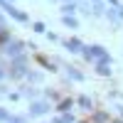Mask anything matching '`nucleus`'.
I'll return each mask as SVG.
<instances>
[{"instance_id": "12", "label": "nucleus", "mask_w": 123, "mask_h": 123, "mask_svg": "<svg viewBox=\"0 0 123 123\" xmlns=\"http://www.w3.org/2000/svg\"><path fill=\"white\" fill-rule=\"evenodd\" d=\"M79 106H84V108H91V98H86V96H79Z\"/></svg>"}, {"instance_id": "13", "label": "nucleus", "mask_w": 123, "mask_h": 123, "mask_svg": "<svg viewBox=\"0 0 123 123\" xmlns=\"http://www.w3.org/2000/svg\"><path fill=\"white\" fill-rule=\"evenodd\" d=\"M0 121H5V123H10V121H12V116H10L7 111H3V108H0Z\"/></svg>"}, {"instance_id": "3", "label": "nucleus", "mask_w": 123, "mask_h": 123, "mask_svg": "<svg viewBox=\"0 0 123 123\" xmlns=\"http://www.w3.org/2000/svg\"><path fill=\"white\" fill-rule=\"evenodd\" d=\"M22 47H25L22 42H10L7 44V54L15 57V59H20V57H22Z\"/></svg>"}, {"instance_id": "2", "label": "nucleus", "mask_w": 123, "mask_h": 123, "mask_svg": "<svg viewBox=\"0 0 123 123\" xmlns=\"http://www.w3.org/2000/svg\"><path fill=\"white\" fill-rule=\"evenodd\" d=\"M89 49V52H86V59H101V62H108V64H111V54L106 52V49L104 47H98V44H94V47H86Z\"/></svg>"}, {"instance_id": "4", "label": "nucleus", "mask_w": 123, "mask_h": 123, "mask_svg": "<svg viewBox=\"0 0 123 123\" xmlns=\"http://www.w3.org/2000/svg\"><path fill=\"white\" fill-rule=\"evenodd\" d=\"M47 111H49V106L39 101V104H32V106H30V116H42V113H47Z\"/></svg>"}, {"instance_id": "11", "label": "nucleus", "mask_w": 123, "mask_h": 123, "mask_svg": "<svg viewBox=\"0 0 123 123\" xmlns=\"http://www.w3.org/2000/svg\"><path fill=\"white\" fill-rule=\"evenodd\" d=\"M69 76H71V79H76V81H81V79H84V76H81V74H79V71H76L74 67H69Z\"/></svg>"}, {"instance_id": "9", "label": "nucleus", "mask_w": 123, "mask_h": 123, "mask_svg": "<svg viewBox=\"0 0 123 123\" xmlns=\"http://www.w3.org/2000/svg\"><path fill=\"white\" fill-rule=\"evenodd\" d=\"M54 123H74V116L71 113H62V116L54 118Z\"/></svg>"}, {"instance_id": "16", "label": "nucleus", "mask_w": 123, "mask_h": 123, "mask_svg": "<svg viewBox=\"0 0 123 123\" xmlns=\"http://www.w3.org/2000/svg\"><path fill=\"white\" fill-rule=\"evenodd\" d=\"M0 79H3V71H0Z\"/></svg>"}, {"instance_id": "5", "label": "nucleus", "mask_w": 123, "mask_h": 123, "mask_svg": "<svg viewBox=\"0 0 123 123\" xmlns=\"http://www.w3.org/2000/svg\"><path fill=\"white\" fill-rule=\"evenodd\" d=\"M96 74H101V76H111L108 62H96Z\"/></svg>"}, {"instance_id": "1", "label": "nucleus", "mask_w": 123, "mask_h": 123, "mask_svg": "<svg viewBox=\"0 0 123 123\" xmlns=\"http://www.w3.org/2000/svg\"><path fill=\"white\" fill-rule=\"evenodd\" d=\"M0 7H3V10H5V12H7L10 17H15L17 22H27V20H30V17H27V12L17 10V7H15L12 3H7V0H0Z\"/></svg>"}, {"instance_id": "18", "label": "nucleus", "mask_w": 123, "mask_h": 123, "mask_svg": "<svg viewBox=\"0 0 123 123\" xmlns=\"http://www.w3.org/2000/svg\"><path fill=\"white\" fill-rule=\"evenodd\" d=\"M10 123H17V121H10Z\"/></svg>"}, {"instance_id": "6", "label": "nucleus", "mask_w": 123, "mask_h": 123, "mask_svg": "<svg viewBox=\"0 0 123 123\" xmlns=\"http://www.w3.org/2000/svg\"><path fill=\"white\" fill-rule=\"evenodd\" d=\"M64 47L69 49V52H81V42H79V39H67Z\"/></svg>"}, {"instance_id": "17", "label": "nucleus", "mask_w": 123, "mask_h": 123, "mask_svg": "<svg viewBox=\"0 0 123 123\" xmlns=\"http://www.w3.org/2000/svg\"><path fill=\"white\" fill-rule=\"evenodd\" d=\"M7 3H15V0H7Z\"/></svg>"}, {"instance_id": "15", "label": "nucleus", "mask_w": 123, "mask_h": 123, "mask_svg": "<svg viewBox=\"0 0 123 123\" xmlns=\"http://www.w3.org/2000/svg\"><path fill=\"white\" fill-rule=\"evenodd\" d=\"M0 30H3V17H0Z\"/></svg>"}, {"instance_id": "7", "label": "nucleus", "mask_w": 123, "mask_h": 123, "mask_svg": "<svg viewBox=\"0 0 123 123\" xmlns=\"http://www.w3.org/2000/svg\"><path fill=\"white\" fill-rule=\"evenodd\" d=\"M71 106H74V101H71V98H64V101L57 106V111H59V113H69V108H71Z\"/></svg>"}, {"instance_id": "10", "label": "nucleus", "mask_w": 123, "mask_h": 123, "mask_svg": "<svg viewBox=\"0 0 123 123\" xmlns=\"http://www.w3.org/2000/svg\"><path fill=\"white\" fill-rule=\"evenodd\" d=\"M32 30H35V32H39V35H42V32H47L44 22H32Z\"/></svg>"}, {"instance_id": "8", "label": "nucleus", "mask_w": 123, "mask_h": 123, "mask_svg": "<svg viewBox=\"0 0 123 123\" xmlns=\"http://www.w3.org/2000/svg\"><path fill=\"white\" fill-rule=\"evenodd\" d=\"M62 22H64L67 27H71V30H76V27H79V22H76L71 15H62Z\"/></svg>"}, {"instance_id": "14", "label": "nucleus", "mask_w": 123, "mask_h": 123, "mask_svg": "<svg viewBox=\"0 0 123 123\" xmlns=\"http://www.w3.org/2000/svg\"><path fill=\"white\" fill-rule=\"evenodd\" d=\"M62 10H64V15H71V12H76V7H74V5H64Z\"/></svg>"}]
</instances>
